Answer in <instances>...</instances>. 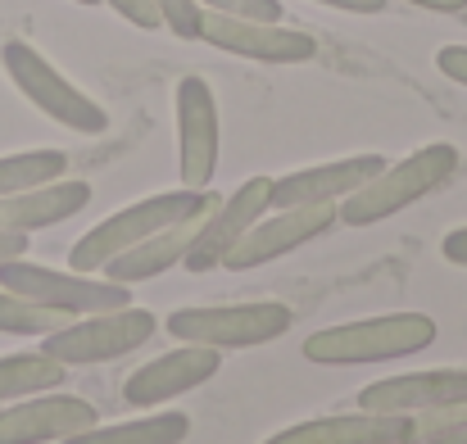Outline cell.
<instances>
[{"label":"cell","mask_w":467,"mask_h":444,"mask_svg":"<svg viewBox=\"0 0 467 444\" xmlns=\"http://www.w3.org/2000/svg\"><path fill=\"white\" fill-rule=\"evenodd\" d=\"M459 163H463L459 146H450V141H431V146L413 150L409 159H400V163H386L372 181H363L354 195H345V200L336 204V213H340L345 227H372V222H386V218L413 209L418 200L436 195V191L459 172Z\"/></svg>","instance_id":"cell-1"},{"label":"cell","mask_w":467,"mask_h":444,"mask_svg":"<svg viewBox=\"0 0 467 444\" xmlns=\"http://www.w3.org/2000/svg\"><path fill=\"white\" fill-rule=\"evenodd\" d=\"M218 200H223V195H213V186H209V191L182 186V191H163V195H146V200H137V204H123L119 213L100 218L87 236L73 241L68 268H73V273H105V263L119 259L123 250L141 245L146 236H155V232L182 222V218H191V213L213 209Z\"/></svg>","instance_id":"cell-2"},{"label":"cell","mask_w":467,"mask_h":444,"mask_svg":"<svg viewBox=\"0 0 467 444\" xmlns=\"http://www.w3.org/2000/svg\"><path fill=\"white\" fill-rule=\"evenodd\" d=\"M441 336L436 317L427 313H381V317H358L340 326H322L305 340V358L327 367H354V363H390L431 349Z\"/></svg>","instance_id":"cell-3"},{"label":"cell","mask_w":467,"mask_h":444,"mask_svg":"<svg viewBox=\"0 0 467 444\" xmlns=\"http://www.w3.org/2000/svg\"><path fill=\"white\" fill-rule=\"evenodd\" d=\"M296 313L277 299H250V304H200L177 308L163 317L168 336L182 345H209V349H254L286 336Z\"/></svg>","instance_id":"cell-4"},{"label":"cell","mask_w":467,"mask_h":444,"mask_svg":"<svg viewBox=\"0 0 467 444\" xmlns=\"http://www.w3.org/2000/svg\"><path fill=\"white\" fill-rule=\"evenodd\" d=\"M0 64L9 73V82L23 91V100H32L46 119H55L59 128L78 132V137H100L109 128V114L100 109V100H91L82 87H73L36 46L27 41H5L0 46Z\"/></svg>","instance_id":"cell-5"},{"label":"cell","mask_w":467,"mask_h":444,"mask_svg":"<svg viewBox=\"0 0 467 444\" xmlns=\"http://www.w3.org/2000/svg\"><path fill=\"white\" fill-rule=\"evenodd\" d=\"M159 331V317L150 308L123 304L109 313H87L78 322H64L59 331L41 336L46 354L68 363V367H87V363H114L123 354H137L150 336Z\"/></svg>","instance_id":"cell-6"},{"label":"cell","mask_w":467,"mask_h":444,"mask_svg":"<svg viewBox=\"0 0 467 444\" xmlns=\"http://www.w3.org/2000/svg\"><path fill=\"white\" fill-rule=\"evenodd\" d=\"M0 286L14 291V295L32 299V304H46V308H55V313H68V317L109 313V308L132 304V286L109 282L105 273H73V268L59 273V268L27 263V259L0 263Z\"/></svg>","instance_id":"cell-7"},{"label":"cell","mask_w":467,"mask_h":444,"mask_svg":"<svg viewBox=\"0 0 467 444\" xmlns=\"http://www.w3.org/2000/svg\"><path fill=\"white\" fill-rule=\"evenodd\" d=\"M172 119H177V177L191 191H209L218 172V100L213 87L200 73H186L172 91Z\"/></svg>","instance_id":"cell-8"},{"label":"cell","mask_w":467,"mask_h":444,"mask_svg":"<svg viewBox=\"0 0 467 444\" xmlns=\"http://www.w3.org/2000/svg\"><path fill=\"white\" fill-rule=\"evenodd\" d=\"M336 222H340L336 204L268 209V213H264V218H259L236 245H232V254L223 259V268H227V273H254V268H264V263H273V259H282V254L309 245V241H317V236H327Z\"/></svg>","instance_id":"cell-9"},{"label":"cell","mask_w":467,"mask_h":444,"mask_svg":"<svg viewBox=\"0 0 467 444\" xmlns=\"http://www.w3.org/2000/svg\"><path fill=\"white\" fill-rule=\"evenodd\" d=\"M273 209V177H245L227 200H218L213 209H209V218L200 222V232H195V241H191V250H186V268L191 273H213V268H223V259L232 254V245L264 218Z\"/></svg>","instance_id":"cell-10"},{"label":"cell","mask_w":467,"mask_h":444,"mask_svg":"<svg viewBox=\"0 0 467 444\" xmlns=\"http://www.w3.org/2000/svg\"><path fill=\"white\" fill-rule=\"evenodd\" d=\"M200 41L254 59V64H309L317 55V36L286 27V23H259V18H227V14H204Z\"/></svg>","instance_id":"cell-11"},{"label":"cell","mask_w":467,"mask_h":444,"mask_svg":"<svg viewBox=\"0 0 467 444\" xmlns=\"http://www.w3.org/2000/svg\"><path fill=\"white\" fill-rule=\"evenodd\" d=\"M96 422H100L96 404L64 395V386H59V390H41V395L5 404L0 408V444H59L64 436H78Z\"/></svg>","instance_id":"cell-12"},{"label":"cell","mask_w":467,"mask_h":444,"mask_svg":"<svg viewBox=\"0 0 467 444\" xmlns=\"http://www.w3.org/2000/svg\"><path fill=\"white\" fill-rule=\"evenodd\" d=\"M223 367V349H209V345H182L150 358L146 367H137L123 386V399L132 408H155L168 404L172 395H186V390H200L204 381H213Z\"/></svg>","instance_id":"cell-13"},{"label":"cell","mask_w":467,"mask_h":444,"mask_svg":"<svg viewBox=\"0 0 467 444\" xmlns=\"http://www.w3.org/2000/svg\"><path fill=\"white\" fill-rule=\"evenodd\" d=\"M467 399V372L463 367H431V372H400V377H381L372 386L358 390V408L363 413H404L418 418L427 408Z\"/></svg>","instance_id":"cell-14"},{"label":"cell","mask_w":467,"mask_h":444,"mask_svg":"<svg viewBox=\"0 0 467 444\" xmlns=\"http://www.w3.org/2000/svg\"><path fill=\"white\" fill-rule=\"evenodd\" d=\"M386 168L381 154H354V159H336V163H313L273 177V209H305V204H340L345 195H354L363 181H372Z\"/></svg>","instance_id":"cell-15"},{"label":"cell","mask_w":467,"mask_h":444,"mask_svg":"<svg viewBox=\"0 0 467 444\" xmlns=\"http://www.w3.org/2000/svg\"><path fill=\"white\" fill-rule=\"evenodd\" d=\"M264 444H418V422L404 413H331L296 422Z\"/></svg>","instance_id":"cell-16"},{"label":"cell","mask_w":467,"mask_h":444,"mask_svg":"<svg viewBox=\"0 0 467 444\" xmlns=\"http://www.w3.org/2000/svg\"><path fill=\"white\" fill-rule=\"evenodd\" d=\"M91 204V186L78 181V177H55V181H41L32 191H18L9 200H0V227L9 232H41V227H59L68 218H78L82 209Z\"/></svg>","instance_id":"cell-17"},{"label":"cell","mask_w":467,"mask_h":444,"mask_svg":"<svg viewBox=\"0 0 467 444\" xmlns=\"http://www.w3.org/2000/svg\"><path fill=\"white\" fill-rule=\"evenodd\" d=\"M204 218H209V209L204 213H191V218H182L172 227H163L155 236H146L141 245H132L119 259H109L105 263V277L109 282H123V286H137V282H155L163 273H172L186 259V250H191V241H195V232H200Z\"/></svg>","instance_id":"cell-18"},{"label":"cell","mask_w":467,"mask_h":444,"mask_svg":"<svg viewBox=\"0 0 467 444\" xmlns=\"http://www.w3.org/2000/svg\"><path fill=\"white\" fill-rule=\"evenodd\" d=\"M64 381H68V363L50 358L46 349L5 354V358H0V408L14 404V399L41 395V390H59Z\"/></svg>","instance_id":"cell-19"},{"label":"cell","mask_w":467,"mask_h":444,"mask_svg":"<svg viewBox=\"0 0 467 444\" xmlns=\"http://www.w3.org/2000/svg\"><path fill=\"white\" fill-rule=\"evenodd\" d=\"M191 436L186 413H159V418H137V422H114V427H87L78 436H64L59 444H182Z\"/></svg>","instance_id":"cell-20"},{"label":"cell","mask_w":467,"mask_h":444,"mask_svg":"<svg viewBox=\"0 0 467 444\" xmlns=\"http://www.w3.org/2000/svg\"><path fill=\"white\" fill-rule=\"evenodd\" d=\"M68 172V154L64 150H23V154H5L0 159V200L32 191L41 181H55Z\"/></svg>","instance_id":"cell-21"},{"label":"cell","mask_w":467,"mask_h":444,"mask_svg":"<svg viewBox=\"0 0 467 444\" xmlns=\"http://www.w3.org/2000/svg\"><path fill=\"white\" fill-rule=\"evenodd\" d=\"M64 322H68V313H55L46 304H32V299H23L0 286V331L5 336H50Z\"/></svg>","instance_id":"cell-22"},{"label":"cell","mask_w":467,"mask_h":444,"mask_svg":"<svg viewBox=\"0 0 467 444\" xmlns=\"http://www.w3.org/2000/svg\"><path fill=\"white\" fill-rule=\"evenodd\" d=\"M159 18H163V27L172 32V36H182V41H200V32H204V9L195 5V0H155Z\"/></svg>","instance_id":"cell-23"},{"label":"cell","mask_w":467,"mask_h":444,"mask_svg":"<svg viewBox=\"0 0 467 444\" xmlns=\"http://www.w3.org/2000/svg\"><path fill=\"white\" fill-rule=\"evenodd\" d=\"M204 14H227V18H259V23H282V0H195Z\"/></svg>","instance_id":"cell-24"},{"label":"cell","mask_w":467,"mask_h":444,"mask_svg":"<svg viewBox=\"0 0 467 444\" xmlns=\"http://www.w3.org/2000/svg\"><path fill=\"white\" fill-rule=\"evenodd\" d=\"M119 18H128L132 27H141V32H159L163 27V18H159L155 0H105Z\"/></svg>","instance_id":"cell-25"},{"label":"cell","mask_w":467,"mask_h":444,"mask_svg":"<svg viewBox=\"0 0 467 444\" xmlns=\"http://www.w3.org/2000/svg\"><path fill=\"white\" fill-rule=\"evenodd\" d=\"M413 422H418V436H427V431H441V427H463V422H467V399L441 404V408H427V413H418Z\"/></svg>","instance_id":"cell-26"},{"label":"cell","mask_w":467,"mask_h":444,"mask_svg":"<svg viewBox=\"0 0 467 444\" xmlns=\"http://www.w3.org/2000/svg\"><path fill=\"white\" fill-rule=\"evenodd\" d=\"M436 68H441L450 82L467 87V46H441V50H436Z\"/></svg>","instance_id":"cell-27"},{"label":"cell","mask_w":467,"mask_h":444,"mask_svg":"<svg viewBox=\"0 0 467 444\" xmlns=\"http://www.w3.org/2000/svg\"><path fill=\"white\" fill-rule=\"evenodd\" d=\"M441 254H445L454 268H467V227H454V232L441 241Z\"/></svg>","instance_id":"cell-28"},{"label":"cell","mask_w":467,"mask_h":444,"mask_svg":"<svg viewBox=\"0 0 467 444\" xmlns=\"http://www.w3.org/2000/svg\"><path fill=\"white\" fill-rule=\"evenodd\" d=\"M23 254H27V232H9V227H0V263L23 259Z\"/></svg>","instance_id":"cell-29"},{"label":"cell","mask_w":467,"mask_h":444,"mask_svg":"<svg viewBox=\"0 0 467 444\" xmlns=\"http://www.w3.org/2000/svg\"><path fill=\"white\" fill-rule=\"evenodd\" d=\"M317 5H331V9H345V14H381L386 0H317Z\"/></svg>","instance_id":"cell-30"},{"label":"cell","mask_w":467,"mask_h":444,"mask_svg":"<svg viewBox=\"0 0 467 444\" xmlns=\"http://www.w3.org/2000/svg\"><path fill=\"white\" fill-rule=\"evenodd\" d=\"M418 444H467V422H463V427H441V431H427V436H418Z\"/></svg>","instance_id":"cell-31"},{"label":"cell","mask_w":467,"mask_h":444,"mask_svg":"<svg viewBox=\"0 0 467 444\" xmlns=\"http://www.w3.org/2000/svg\"><path fill=\"white\" fill-rule=\"evenodd\" d=\"M409 5L431 9V14H459V9H467V0H409Z\"/></svg>","instance_id":"cell-32"},{"label":"cell","mask_w":467,"mask_h":444,"mask_svg":"<svg viewBox=\"0 0 467 444\" xmlns=\"http://www.w3.org/2000/svg\"><path fill=\"white\" fill-rule=\"evenodd\" d=\"M73 5H100V0H73Z\"/></svg>","instance_id":"cell-33"}]
</instances>
